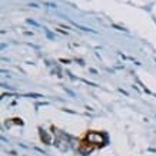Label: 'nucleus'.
Instances as JSON below:
<instances>
[{"instance_id": "nucleus-1", "label": "nucleus", "mask_w": 156, "mask_h": 156, "mask_svg": "<svg viewBox=\"0 0 156 156\" xmlns=\"http://www.w3.org/2000/svg\"><path fill=\"white\" fill-rule=\"evenodd\" d=\"M86 139L89 140V143L93 145H100V143H108V135L105 133H98V132H90L87 133Z\"/></svg>"}, {"instance_id": "nucleus-2", "label": "nucleus", "mask_w": 156, "mask_h": 156, "mask_svg": "<svg viewBox=\"0 0 156 156\" xmlns=\"http://www.w3.org/2000/svg\"><path fill=\"white\" fill-rule=\"evenodd\" d=\"M39 132H40V137H42L43 143H46V145H52V137H50V135H49L46 130L39 129Z\"/></svg>"}, {"instance_id": "nucleus-3", "label": "nucleus", "mask_w": 156, "mask_h": 156, "mask_svg": "<svg viewBox=\"0 0 156 156\" xmlns=\"http://www.w3.org/2000/svg\"><path fill=\"white\" fill-rule=\"evenodd\" d=\"M72 24H73V26H76V27H77V29H80V30H83V32H90V33H96V30H93V29L85 27V26H80V24L73 23V22H72Z\"/></svg>"}, {"instance_id": "nucleus-4", "label": "nucleus", "mask_w": 156, "mask_h": 156, "mask_svg": "<svg viewBox=\"0 0 156 156\" xmlns=\"http://www.w3.org/2000/svg\"><path fill=\"white\" fill-rule=\"evenodd\" d=\"M43 32H44V33H46V36H48V39H49V40H55V34H53L52 32H50V30H49V29L43 27Z\"/></svg>"}, {"instance_id": "nucleus-5", "label": "nucleus", "mask_w": 156, "mask_h": 156, "mask_svg": "<svg viewBox=\"0 0 156 156\" xmlns=\"http://www.w3.org/2000/svg\"><path fill=\"white\" fill-rule=\"evenodd\" d=\"M24 98H33V99H39V98H43L42 95H37V93H26Z\"/></svg>"}, {"instance_id": "nucleus-6", "label": "nucleus", "mask_w": 156, "mask_h": 156, "mask_svg": "<svg viewBox=\"0 0 156 156\" xmlns=\"http://www.w3.org/2000/svg\"><path fill=\"white\" fill-rule=\"evenodd\" d=\"M26 22H27L29 24H33V26H36V27H39V26H40V24H39V23H36V22H34V20H32V19H27V20H26Z\"/></svg>"}, {"instance_id": "nucleus-7", "label": "nucleus", "mask_w": 156, "mask_h": 156, "mask_svg": "<svg viewBox=\"0 0 156 156\" xmlns=\"http://www.w3.org/2000/svg\"><path fill=\"white\" fill-rule=\"evenodd\" d=\"M33 149H34L36 152H39V153H42V155H48V153H46V152L43 151V149H40V147H36V146H34Z\"/></svg>"}, {"instance_id": "nucleus-8", "label": "nucleus", "mask_w": 156, "mask_h": 156, "mask_svg": "<svg viewBox=\"0 0 156 156\" xmlns=\"http://www.w3.org/2000/svg\"><path fill=\"white\" fill-rule=\"evenodd\" d=\"M112 27L118 29V30H123V32H128V29H123V27H120V26H118V24H112Z\"/></svg>"}, {"instance_id": "nucleus-9", "label": "nucleus", "mask_w": 156, "mask_h": 156, "mask_svg": "<svg viewBox=\"0 0 156 156\" xmlns=\"http://www.w3.org/2000/svg\"><path fill=\"white\" fill-rule=\"evenodd\" d=\"M44 6H48V7H52V9H57V6L55 3H44Z\"/></svg>"}, {"instance_id": "nucleus-10", "label": "nucleus", "mask_w": 156, "mask_h": 156, "mask_svg": "<svg viewBox=\"0 0 156 156\" xmlns=\"http://www.w3.org/2000/svg\"><path fill=\"white\" fill-rule=\"evenodd\" d=\"M14 122L13 123H16V125H20V126H23V122H22V119H13Z\"/></svg>"}, {"instance_id": "nucleus-11", "label": "nucleus", "mask_w": 156, "mask_h": 156, "mask_svg": "<svg viewBox=\"0 0 156 156\" xmlns=\"http://www.w3.org/2000/svg\"><path fill=\"white\" fill-rule=\"evenodd\" d=\"M63 89H65V90H66V92H67V93H69V95H70V96H73V98H75V92H72V90L70 89H67V87H63Z\"/></svg>"}, {"instance_id": "nucleus-12", "label": "nucleus", "mask_w": 156, "mask_h": 156, "mask_svg": "<svg viewBox=\"0 0 156 156\" xmlns=\"http://www.w3.org/2000/svg\"><path fill=\"white\" fill-rule=\"evenodd\" d=\"M76 62H77V63H79L80 66H85V62L82 60V59H76Z\"/></svg>"}, {"instance_id": "nucleus-13", "label": "nucleus", "mask_w": 156, "mask_h": 156, "mask_svg": "<svg viewBox=\"0 0 156 156\" xmlns=\"http://www.w3.org/2000/svg\"><path fill=\"white\" fill-rule=\"evenodd\" d=\"M119 92H122L123 95L125 96H128V92H126V90H123V89H119Z\"/></svg>"}, {"instance_id": "nucleus-14", "label": "nucleus", "mask_w": 156, "mask_h": 156, "mask_svg": "<svg viewBox=\"0 0 156 156\" xmlns=\"http://www.w3.org/2000/svg\"><path fill=\"white\" fill-rule=\"evenodd\" d=\"M90 73H93V75H98V70H95V69H89Z\"/></svg>"}, {"instance_id": "nucleus-15", "label": "nucleus", "mask_w": 156, "mask_h": 156, "mask_svg": "<svg viewBox=\"0 0 156 156\" xmlns=\"http://www.w3.org/2000/svg\"><path fill=\"white\" fill-rule=\"evenodd\" d=\"M29 6H32V7H39V6L36 5V3H30V5H29Z\"/></svg>"}]
</instances>
